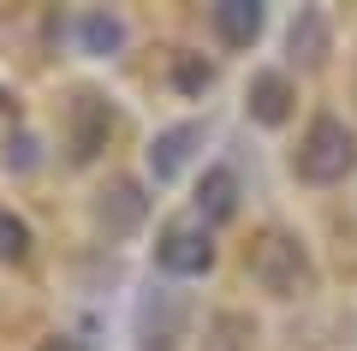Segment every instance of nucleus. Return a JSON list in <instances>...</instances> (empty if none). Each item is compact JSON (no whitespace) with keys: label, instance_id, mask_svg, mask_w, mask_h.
I'll return each mask as SVG.
<instances>
[{"label":"nucleus","instance_id":"8","mask_svg":"<svg viewBox=\"0 0 357 351\" xmlns=\"http://www.w3.org/2000/svg\"><path fill=\"white\" fill-rule=\"evenodd\" d=\"M232 197H238L232 173H227V167H208V173H203V191H197V209H203L208 221H227V214H232Z\"/></svg>","mask_w":357,"mask_h":351},{"label":"nucleus","instance_id":"3","mask_svg":"<svg viewBox=\"0 0 357 351\" xmlns=\"http://www.w3.org/2000/svg\"><path fill=\"white\" fill-rule=\"evenodd\" d=\"M155 262H161L167 274H203V268L215 262V244H208L203 226H167V239L155 244Z\"/></svg>","mask_w":357,"mask_h":351},{"label":"nucleus","instance_id":"12","mask_svg":"<svg viewBox=\"0 0 357 351\" xmlns=\"http://www.w3.org/2000/svg\"><path fill=\"white\" fill-rule=\"evenodd\" d=\"M42 351H84V345H77V339H48Z\"/></svg>","mask_w":357,"mask_h":351},{"label":"nucleus","instance_id":"9","mask_svg":"<svg viewBox=\"0 0 357 351\" xmlns=\"http://www.w3.org/2000/svg\"><path fill=\"white\" fill-rule=\"evenodd\" d=\"M30 251V226L18 214H0V262H18Z\"/></svg>","mask_w":357,"mask_h":351},{"label":"nucleus","instance_id":"7","mask_svg":"<svg viewBox=\"0 0 357 351\" xmlns=\"http://www.w3.org/2000/svg\"><path fill=\"white\" fill-rule=\"evenodd\" d=\"M72 119H77V161H89V155H96V143L107 137V107H102L96 96H77Z\"/></svg>","mask_w":357,"mask_h":351},{"label":"nucleus","instance_id":"5","mask_svg":"<svg viewBox=\"0 0 357 351\" xmlns=\"http://www.w3.org/2000/svg\"><path fill=\"white\" fill-rule=\"evenodd\" d=\"M215 30H220V42H232V48H250L256 30H262V6L227 0V6H215Z\"/></svg>","mask_w":357,"mask_h":351},{"label":"nucleus","instance_id":"6","mask_svg":"<svg viewBox=\"0 0 357 351\" xmlns=\"http://www.w3.org/2000/svg\"><path fill=\"white\" fill-rule=\"evenodd\" d=\"M197 143V126H173V131H161V137L149 143V173L155 179H173L178 167H185V149Z\"/></svg>","mask_w":357,"mask_h":351},{"label":"nucleus","instance_id":"2","mask_svg":"<svg viewBox=\"0 0 357 351\" xmlns=\"http://www.w3.org/2000/svg\"><path fill=\"white\" fill-rule=\"evenodd\" d=\"M250 274L262 280V292H274V298H292L298 286H304V251H298L286 232H268L262 244H256V262H250Z\"/></svg>","mask_w":357,"mask_h":351},{"label":"nucleus","instance_id":"13","mask_svg":"<svg viewBox=\"0 0 357 351\" xmlns=\"http://www.w3.org/2000/svg\"><path fill=\"white\" fill-rule=\"evenodd\" d=\"M0 101H6V89H0Z\"/></svg>","mask_w":357,"mask_h":351},{"label":"nucleus","instance_id":"11","mask_svg":"<svg viewBox=\"0 0 357 351\" xmlns=\"http://www.w3.org/2000/svg\"><path fill=\"white\" fill-rule=\"evenodd\" d=\"M178 84H185V89H203V84H208V66H197V60H178Z\"/></svg>","mask_w":357,"mask_h":351},{"label":"nucleus","instance_id":"1","mask_svg":"<svg viewBox=\"0 0 357 351\" xmlns=\"http://www.w3.org/2000/svg\"><path fill=\"white\" fill-rule=\"evenodd\" d=\"M351 167H357V137L345 131V119L316 113L310 131H304V149H298V173H304L310 185H340Z\"/></svg>","mask_w":357,"mask_h":351},{"label":"nucleus","instance_id":"10","mask_svg":"<svg viewBox=\"0 0 357 351\" xmlns=\"http://www.w3.org/2000/svg\"><path fill=\"white\" fill-rule=\"evenodd\" d=\"M84 42H89V48H114L119 24H114V18H84Z\"/></svg>","mask_w":357,"mask_h":351},{"label":"nucleus","instance_id":"4","mask_svg":"<svg viewBox=\"0 0 357 351\" xmlns=\"http://www.w3.org/2000/svg\"><path fill=\"white\" fill-rule=\"evenodd\" d=\"M244 101H250V113L262 119V126H286V113H292V84H286V72H256L250 89H244Z\"/></svg>","mask_w":357,"mask_h":351}]
</instances>
